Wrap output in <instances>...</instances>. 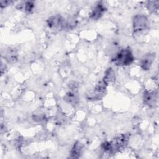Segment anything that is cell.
Returning <instances> with one entry per match:
<instances>
[{
    "label": "cell",
    "instance_id": "7a4b0ae2",
    "mask_svg": "<svg viewBox=\"0 0 159 159\" xmlns=\"http://www.w3.org/2000/svg\"><path fill=\"white\" fill-rule=\"evenodd\" d=\"M148 29V20L146 16L137 14L132 19V30L134 34L139 35Z\"/></svg>",
    "mask_w": 159,
    "mask_h": 159
},
{
    "label": "cell",
    "instance_id": "30bf717a",
    "mask_svg": "<svg viewBox=\"0 0 159 159\" xmlns=\"http://www.w3.org/2000/svg\"><path fill=\"white\" fill-rule=\"evenodd\" d=\"M83 151V145L80 142H76L74 143L71 150H70V158H79Z\"/></svg>",
    "mask_w": 159,
    "mask_h": 159
},
{
    "label": "cell",
    "instance_id": "277c9868",
    "mask_svg": "<svg viewBox=\"0 0 159 159\" xmlns=\"http://www.w3.org/2000/svg\"><path fill=\"white\" fill-rule=\"evenodd\" d=\"M158 99V91L155 89L153 91H145L143 94V103L150 107L155 108L157 106Z\"/></svg>",
    "mask_w": 159,
    "mask_h": 159
},
{
    "label": "cell",
    "instance_id": "5bb4252c",
    "mask_svg": "<svg viewBox=\"0 0 159 159\" xmlns=\"http://www.w3.org/2000/svg\"><path fill=\"white\" fill-rule=\"evenodd\" d=\"M147 8L148 11L153 14H158L159 10V2L154 1H149L147 2L146 4Z\"/></svg>",
    "mask_w": 159,
    "mask_h": 159
},
{
    "label": "cell",
    "instance_id": "9a60e30c",
    "mask_svg": "<svg viewBox=\"0 0 159 159\" xmlns=\"http://www.w3.org/2000/svg\"><path fill=\"white\" fill-rule=\"evenodd\" d=\"M12 3H13V1H1V2H0L1 7V8L6 7L11 5Z\"/></svg>",
    "mask_w": 159,
    "mask_h": 159
},
{
    "label": "cell",
    "instance_id": "ba28073f",
    "mask_svg": "<svg viewBox=\"0 0 159 159\" xmlns=\"http://www.w3.org/2000/svg\"><path fill=\"white\" fill-rule=\"evenodd\" d=\"M106 85L102 81L99 82L95 87L94 93H93V98L96 99H101L105 94L106 91Z\"/></svg>",
    "mask_w": 159,
    "mask_h": 159
},
{
    "label": "cell",
    "instance_id": "8fae6325",
    "mask_svg": "<svg viewBox=\"0 0 159 159\" xmlns=\"http://www.w3.org/2000/svg\"><path fill=\"white\" fill-rule=\"evenodd\" d=\"M4 58L8 63H14L16 62L18 59V53L17 50L15 48L9 49L6 52Z\"/></svg>",
    "mask_w": 159,
    "mask_h": 159
},
{
    "label": "cell",
    "instance_id": "6da1fadb",
    "mask_svg": "<svg viewBox=\"0 0 159 159\" xmlns=\"http://www.w3.org/2000/svg\"><path fill=\"white\" fill-rule=\"evenodd\" d=\"M112 61L117 66H128L134 61V56L130 48H125L119 51Z\"/></svg>",
    "mask_w": 159,
    "mask_h": 159
},
{
    "label": "cell",
    "instance_id": "4fadbf2b",
    "mask_svg": "<svg viewBox=\"0 0 159 159\" xmlns=\"http://www.w3.org/2000/svg\"><path fill=\"white\" fill-rule=\"evenodd\" d=\"M116 78L115 72L112 68H108L104 73V76L102 79V81L106 84L108 85L109 83L114 81Z\"/></svg>",
    "mask_w": 159,
    "mask_h": 159
},
{
    "label": "cell",
    "instance_id": "7c38bea8",
    "mask_svg": "<svg viewBox=\"0 0 159 159\" xmlns=\"http://www.w3.org/2000/svg\"><path fill=\"white\" fill-rule=\"evenodd\" d=\"M35 7V2L32 1H27L25 2H22L21 4L17 5V8L19 10L23 9L25 12L27 14H30L34 10Z\"/></svg>",
    "mask_w": 159,
    "mask_h": 159
},
{
    "label": "cell",
    "instance_id": "9c48e42d",
    "mask_svg": "<svg viewBox=\"0 0 159 159\" xmlns=\"http://www.w3.org/2000/svg\"><path fill=\"white\" fill-rule=\"evenodd\" d=\"M79 96L76 91H70L66 93L64 100L71 106L77 105L79 102Z\"/></svg>",
    "mask_w": 159,
    "mask_h": 159
},
{
    "label": "cell",
    "instance_id": "52a82bcc",
    "mask_svg": "<svg viewBox=\"0 0 159 159\" xmlns=\"http://www.w3.org/2000/svg\"><path fill=\"white\" fill-rule=\"evenodd\" d=\"M155 58V53H148L145 55L141 59L140 62V65L142 70L145 71H148L150 69L152 63Z\"/></svg>",
    "mask_w": 159,
    "mask_h": 159
},
{
    "label": "cell",
    "instance_id": "3957f363",
    "mask_svg": "<svg viewBox=\"0 0 159 159\" xmlns=\"http://www.w3.org/2000/svg\"><path fill=\"white\" fill-rule=\"evenodd\" d=\"M128 141L129 137L126 134H121L116 136L114 139L111 141L112 153H115L124 150L126 147Z\"/></svg>",
    "mask_w": 159,
    "mask_h": 159
},
{
    "label": "cell",
    "instance_id": "8992f818",
    "mask_svg": "<svg viewBox=\"0 0 159 159\" xmlns=\"http://www.w3.org/2000/svg\"><path fill=\"white\" fill-rule=\"evenodd\" d=\"M106 8L102 2H98L92 9L89 18L92 20H98L100 19L106 12Z\"/></svg>",
    "mask_w": 159,
    "mask_h": 159
},
{
    "label": "cell",
    "instance_id": "5b68a950",
    "mask_svg": "<svg viewBox=\"0 0 159 159\" xmlns=\"http://www.w3.org/2000/svg\"><path fill=\"white\" fill-rule=\"evenodd\" d=\"M47 24L51 29H65L66 19L61 15H53L47 19Z\"/></svg>",
    "mask_w": 159,
    "mask_h": 159
}]
</instances>
